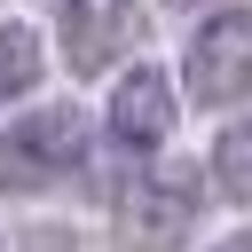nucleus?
Masks as SVG:
<instances>
[{"instance_id":"nucleus-1","label":"nucleus","mask_w":252,"mask_h":252,"mask_svg":"<svg viewBox=\"0 0 252 252\" xmlns=\"http://www.w3.org/2000/svg\"><path fill=\"white\" fill-rule=\"evenodd\" d=\"M94 126L79 102H32L0 126V197H39L71 173H87Z\"/></svg>"},{"instance_id":"nucleus-2","label":"nucleus","mask_w":252,"mask_h":252,"mask_svg":"<svg viewBox=\"0 0 252 252\" xmlns=\"http://www.w3.org/2000/svg\"><path fill=\"white\" fill-rule=\"evenodd\" d=\"M181 94L205 102V110H236L252 94V8L244 0L213 8L189 32V47H181Z\"/></svg>"},{"instance_id":"nucleus-3","label":"nucleus","mask_w":252,"mask_h":252,"mask_svg":"<svg viewBox=\"0 0 252 252\" xmlns=\"http://www.w3.org/2000/svg\"><path fill=\"white\" fill-rule=\"evenodd\" d=\"M173 118H181V87H173V71L150 63V55L126 63L118 87H110V102H102V134H110L126 158H150V150H165Z\"/></svg>"},{"instance_id":"nucleus-4","label":"nucleus","mask_w":252,"mask_h":252,"mask_svg":"<svg viewBox=\"0 0 252 252\" xmlns=\"http://www.w3.org/2000/svg\"><path fill=\"white\" fill-rule=\"evenodd\" d=\"M197 213H205L197 173L165 165V173H150V181H134V189L118 197V236L142 244V252H165V244H181V236L197 228Z\"/></svg>"},{"instance_id":"nucleus-5","label":"nucleus","mask_w":252,"mask_h":252,"mask_svg":"<svg viewBox=\"0 0 252 252\" xmlns=\"http://www.w3.org/2000/svg\"><path fill=\"white\" fill-rule=\"evenodd\" d=\"M134 39H142V0H63V16H55V47L79 79L126 63Z\"/></svg>"},{"instance_id":"nucleus-6","label":"nucleus","mask_w":252,"mask_h":252,"mask_svg":"<svg viewBox=\"0 0 252 252\" xmlns=\"http://www.w3.org/2000/svg\"><path fill=\"white\" fill-rule=\"evenodd\" d=\"M39 79H47V39L32 24H0V102L32 94Z\"/></svg>"},{"instance_id":"nucleus-7","label":"nucleus","mask_w":252,"mask_h":252,"mask_svg":"<svg viewBox=\"0 0 252 252\" xmlns=\"http://www.w3.org/2000/svg\"><path fill=\"white\" fill-rule=\"evenodd\" d=\"M213 189L236 197V205H252V118L220 126V142H213Z\"/></svg>"},{"instance_id":"nucleus-8","label":"nucleus","mask_w":252,"mask_h":252,"mask_svg":"<svg viewBox=\"0 0 252 252\" xmlns=\"http://www.w3.org/2000/svg\"><path fill=\"white\" fill-rule=\"evenodd\" d=\"M173 8H189V0H173Z\"/></svg>"}]
</instances>
